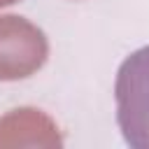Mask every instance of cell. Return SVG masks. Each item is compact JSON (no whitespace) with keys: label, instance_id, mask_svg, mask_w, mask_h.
I'll return each instance as SVG.
<instances>
[{"label":"cell","instance_id":"obj_1","mask_svg":"<svg viewBox=\"0 0 149 149\" xmlns=\"http://www.w3.org/2000/svg\"><path fill=\"white\" fill-rule=\"evenodd\" d=\"M116 119L126 142L149 149V47L133 51L116 72Z\"/></svg>","mask_w":149,"mask_h":149},{"label":"cell","instance_id":"obj_2","mask_svg":"<svg viewBox=\"0 0 149 149\" xmlns=\"http://www.w3.org/2000/svg\"><path fill=\"white\" fill-rule=\"evenodd\" d=\"M49 56L44 33L23 16H0V81L35 74Z\"/></svg>","mask_w":149,"mask_h":149},{"label":"cell","instance_id":"obj_3","mask_svg":"<svg viewBox=\"0 0 149 149\" xmlns=\"http://www.w3.org/2000/svg\"><path fill=\"white\" fill-rule=\"evenodd\" d=\"M58 128L49 116L40 109H14L0 119V147H16V144H49L58 147L61 137Z\"/></svg>","mask_w":149,"mask_h":149},{"label":"cell","instance_id":"obj_4","mask_svg":"<svg viewBox=\"0 0 149 149\" xmlns=\"http://www.w3.org/2000/svg\"><path fill=\"white\" fill-rule=\"evenodd\" d=\"M12 2H16V0H0V7H7V5H12Z\"/></svg>","mask_w":149,"mask_h":149}]
</instances>
